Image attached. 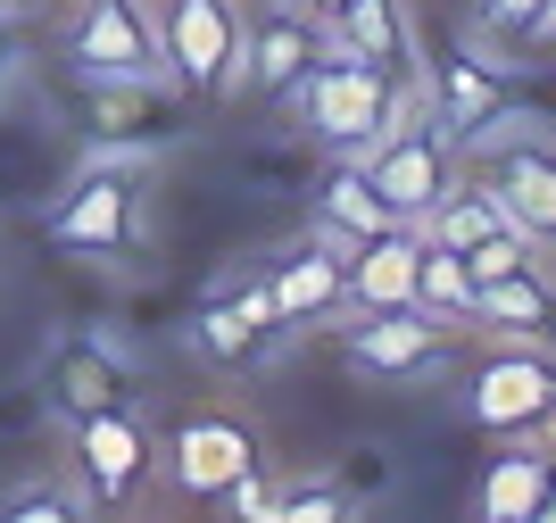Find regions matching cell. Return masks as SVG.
Wrapping results in <instances>:
<instances>
[{
	"instance_id": "cell-9",
	"label": "cell",
	"mask_w": 556,
	"mask_h": 523,
	"mask_svg": "<svg viewBox=\"0 0 556 523\" xmlns=\"http://www.w3.org/2000/svg\"><path fill=\"white\" fill-rule=\"evenodd\" d=\"M316 50H325V25L307 17L300 0H257V9H241V91L291 100V84L316 67Z\"/></svg>"
},
{
	"instance_id": "cell-21",
	"label": "cell",
	"mask_w": 556,
	"mask_h": 523,
	"mask_svg": "<svg viewBox=\"0 0 556 523\" xmlns=\"http://www.w3.org/2000/svg\"><path fill=\"white\" fill-rule=\"evenodd\" d=\"M416 308H432V316H448V324L473 316V274H465L457 250L424 241V258H416Z\"/></svg>"
},
{
	"instance_id": "cell-30",
	"label": "cell",
	"mask_w": 556,
	"mask_h": 523,
	"mask_svg": "<svg viewBox=\"0 0 556 523\" xmlns=\"http://www.w3.org/2000/svg\"><path fill=\"white\" fill-rule=\"evenodd\" d=\"M300 9H307V17H316V25H325V17H332V9H341V0H300Z\"/></svg>"
},
{
	"instance_id": "cell-14",
	"label": "cell",
	"mask_w": 556,
	"mask_h": 523,
	"mask_svg": "<svg viewBox=\"0 0 556 523\" xmlns=\"http://www.w3.org/2000/svg\"><path fill=\"white\" fill-rule=\"evenodd\" d=\"M325 50L366 59V67H382V75L416 67V25H407V0H341V9L325 17Z\"/></svg>"
},
{
	"instance_id": "cell-31",
	"label": "cell",
	"mask_w": 556,
	"mask_h": 523,
	"mask_svg": "<svg viewBox=\"0 0 556 523\" xmlns=\"http://www.w3.org/2000/svg\"><path fill=\"white\" fill-rule=\"evenodd\" d=\"M540 515H548V523H556V474H548V499H540Z\"/></svg>"
},
{
	"instance_id": "cell-32",
	"label": "cell",
	"mask_w": 556,
	"mask_h": 523,
	"mask_svg": "<svg viewBox=\"0 0 556 523\" xmlns=\"http://www.w3.org/2000/svg\"><path fill=\"white\" fill-rule=\"evenodd\" d=\"M548 440H556V424H548Z\"/></svg>"
},
{
	"instance_id": "cell-1",
	"label": "cell",
	"mask_w": 556,
	"mask_h": 523,
	"mask_svg": "<svg viewBox=\"0 0 556 523\" xmlns=\"http://www.w3.org/2000/svg\"><path fill=\"white\" fill-rule=\"evenodd\" d=\"M59 59L75 67V84L175 91V67H166L159 9H150V0H67V25H59Z\"/></svg>"
},
{
	"instance_id": "cell-2",
	"label": "cell",
	"mask_w": 556,
	"mask_h": 523,
	"mask_svg": "<svg viewBox=\"0 0 556 523\" xmlns=\"http://www.w3.org/2000/svg\"><path fill=\"white\" fill-rule=\"evenodd\" d=\"M75 433V490L92 507H141L150 499V482H159V440H150V424H141L125 399L116 408H100V415H75L67 424Z\"/></svg>"
},
{
	"instance_id": "cell-10",
	"label": "cell",
	"mask_w": 556,
	"mask_h": 523,
	"mask_svg": "<svg viewBox=\"0 0 556 523\" xmlns=\"http://www.w3.org/2000/svg\"><path fill=\"white\" fill-rule=\"evenodd\" d=\"M473 166H482V191L507 208V225L540 250H556V141H507Z\"/></svg>"
},
{
	"instance_id": "cell-11",
	"label": "cell",
	"mask_w": 556,
	"mask_h": 523,
	"mask_svg": "<svg viewBox=\"0 0 556 523\" xmlns=\"http://www.w3.org/2000/svg\"><path fill=\"white\" fill-rule=\"evenodd\" d=\"M125 383H134V349L109 341V333H75V341L42 365V390H50V408H59V424L116 408V399H125Z\"/></svg>"
},
{
	"instance_id": "cell-6",
	"label": "cell",
	"mask_w": 556,
	"mask_h": 523,
	"mask_svg": "<svg viewBox=\"0 0 556 523\" xmlns=\"http://www.w3.org/2000/svg\"><path fill=\"white\" fill-rule=\"evenodd\" d=\"M159 42L184 91L241 100V0H166Z\"/></svg>"
},
{
	"instance_id": "cell-13",
	"label": "cell",
	"mask_w": 556,
	"mask_h": 523,
	"mask_svg": "<svg viewBox=\"0 0 556 523\" xmlns=\"http://www.w3.org/2000/svg\"><path fill=\"white\" fill-rule=\"evenodd\" d=\"M250 465H257V433L241 415H184V433L166 449V474H175L184 499H216V490H225L232 474H250Z\"/></svg>"
},
{
	"instance_id": "cell-8",
	"label": "cell",
	"mask_w": 556,
	"mask_h": 523,
	"mask_svg": "<svg viewBox=\"0 0 556 523\" xmlns=\"http://www.w3.org/2000/svg\"><path fill=\"white\" fill-rule=\"evenodd\" d=\"M349 341V374H366V383H424L432 365H441V341H448V316L432 308H366L357 324H341Z\"/></svg>"
},
{
	"instance_id": "cell-3",
	"label": "cell",
	"mask_w": 556,
	"mask_h": 523,
	"mask_svg": "<svg viewBox=\"0 0 556 523\" xmlns=\"http://www.w3.org/2000/svg\"><path fill=\"white\" fill-rule=\"evenodd\" d=\"M141 183H150V175L75 166V183L59 191V208L42 216V241H59V250H84V258L134 250L141 233H150V216H141Z\"/></svg>"
},
{
	"instance_id": "cell-20",
	"label": "cell",
	"mask_w": 556,
	"mask_h": 523,
	"mask_svg": "<svg viewBox=\"0 0 556 523\" xmlns=\"http://www.w3.org/2000/svg\"><path fill=\"white\" fill-rule=\"evenodd\" d=\"M316 225H341V233H357V241H374V233L391 225V208H382V191L366 183L357 159H341L325 175V191H316Z\"/></svg>"
},
{
	"instance_id": "cell-26",
	"label": "cell",
	"mask_w": 556,
	"mask_h": 523,
	"mask_svg": "<svg viewBox=\"0 0 556 523\" xmlns=\"http://www.w3.org/2000/svg\"><path fill=\"white\" fill-rule=\"evenodd\" d=\"M532 9L540 0H473V25H482L490 42H515V34L532 25Z\"/></svg>"
},
{
	"instance_id": "cell-5",
	"label": "cell",
	"mask_w": 556,
	"mask_h": 523,
	"mask_svg": "<svg viewBox=\"0 0 556 523\" xmlns=\"http://www.w3.org/2000/svg\"><path fill=\"white\" fill-rule=\"evenodd\" d=\"M382 91H391V75H382V67L341 59V50H316V67L291 84V100H300L307 134L325 141V150L357 159V150L374 141V125H382Z\"/></svg>"
},
{
	"instance_id": "cell-4",
	"label": "cell",
	"mask_w": 556,
	"mask_h": 523,
	"mask_svg": "<svg viewBox=\"0 0 556 523\" xmlns=\"http://www.w3.org/2000/svg\"><path fill=\"white\" fill-rule=\"evenodd\" d=\"M448 159H457V141H448L441 125H399V134H382V141L357 150L366 183L382 191V208H391V225H407V233H424V216H432L441 191L457 183Z\"/></svg>"
},
{
	"instance_id": "cell-16",
	"label": "cell",
	"mask_w": 556,
	"mask_h": 523,
	"mask_svg": "<svg viewBox=\"0 0 556 523\" xmlns=\"http://www.w3.org/2000/svg\"><path fill=\"white\" fill-rule=\"evenodd\" d=\"M416 258H424V233H407V225H382L374 241H357V258H349V316L416 308Z\"/></svg>"
},
{
	"instance_id": "cell-15",
	"label": "cell",
	"mask_w": 556,
	"mask_h": 523,
	"mask_svg": "<svg viewBox=\"0 0 556 523\" xmlns=\"http://www.w3.org/2000/svg\"><path fill=\"white\" fill-rule=\"evenodd\" d=\"M465 324H490V333H507V341H548V333H556V274H548V258H532V266L482 283Z\"/></svg>"
},
{
	"instance_id": "cell-24",
	"label": "cell",
	"mask_w": 556,
	"mask_h": 523,
	"mask_svg": "<svg viewBox=\"0 0 556 523\" xmlns=\"http://www.w3.org/2000/svg\"><path fill=\"white\" fill-rule=\"evenodd\" d=\"M159 159H166V141H159V134H150V141H109V134H100L75 166H109V175H150Z\"/></svg>"
},
{
	"instance_id": "cell-27",
	"label": "cell",
	"mask_w": 556,
	"mask_h": 523,
	"mask_svg": "<svg viewBox=\"0 0 556 523\" xmlns=\"http://www.w3.org/2000/svg\"><path fill=\"white\" fill-rule=\"evenodd\" d=\"M515 42L532 50V59H556V0H540V9H532V25H523Z\"/></svg>"
},
{
	"instance_id": "cell-17",
	"label": "cell",
	"mask_w": 556,
	"mask_h": 523,
	"mask_svg": "<svg viewBox=\"0 0 556 523\" xmlns=\"http://www.w3.org/2000/svg\"><path fill=\"white\" fill-rule=\"evenodd\" d=\"M266 283H275V316H282V333H316V324L349 316V266H341V258H325L316 241H307L300 258H282Z\"/></svg>"
},
{
	"instance_id": "cell-28",
	"label": "cell",
	"mask_w": 556,
	"mask_h": 523,
	"mask_svg": "<svg viewBox=\"0 0 556 523\" xmlns=\"http://www.w3.org/2000/svg\"><path fill=\"white\" fill-rule=\"evenodd\" d=\"M17 91V17H0V100Z\"/></svg>"
},
{
	"instance_id": "cell-25",
	"label": "cell",
	"mask_w": 556,
	"mask_h": 523,
	"mask_svg": "<svg viewBox=\"0 0 556 523\" xmlns=\"http://www.w3.org/2000/svg\"><path fill=\"white\" fill-rule=\"evenodd\" d=\"M208 507H225V515H250V523H266V515H275V482H266V474L250 465V474H232V482L216 490Z\"/></svg>"
},
{
	"instance_id": "cell-29",
	"label": "cell",
	"mask_w": 556,
	"mask_h": 523,
	"mask_svg": "<svg viewBox=\"0 0 556 523\" xmlns=\"http://www.w3.org/2000/svg\"><path fill=\"white\" fill-rule=\"evenodd\" d=\"M34 9H42V0H0V17H17V25L34 17Z\"/></svg>"
},
{
	"instance_id": "cell-7",
	"label": "cell",
	"mask_w": 556,
	"mask_h": 523,
	"mask_svg": "<svg viewBox=\"0 0 556 523\" xmlns=\"http://www.w3.org/2000/svg\"><path fill=\"white\" fill-rule=\"evenodd\" d=\"M465 415L482 424L490 440L498 433H548L556 424V358L548 349H498V358L465 383Z\"/></svg>"
},
{
	"instance_id": "cell-18",
	"label": "cell",
	"mask_w": 556,
	"mask_h": 523,
	"mask_svg": "<svg viewBox=\"0 0 556 523\" xmlns=\"http://www.w3.org/2000/svg\"><path fill=\"white\" fill-rule=\"evenodd\" d=\"M498 84H515V75H498V67H482V59H473V50H448L441 59V84H432V125H441L448 141L465 134V125H473V116H490L498 109Z\"/></svg>"
},
{
	"instance_id": "cell-12",
	"label": "cell",
	"mask_w": 556,
	"mask_h": 523,
	"mask_svg": "<svg viewBox=\"0 0 556 523\" xmlns=\"http://www.w3.org/2000/svg\"><path fill=\"white\" fill-rule=\"evenodd\" d=\"M548 474H556L548 433H498V457H490L482 482H473V515L482 523H540Z\"/></svg>"
},
{
	"instance_id": "cell-23",
	"label": "cell",
	"mask_w": 556,
	"mask_h": 523,
	"mask_svg": "<svg viewBox=\"0 0 556 523\" xmlns=\"http://www.w3.org/2000/svg\"><path fill=\"white\" fill-rule=\"evenodd\" d=\"M357 490H374V482H291V490H275V515L282 523H341V515H357Z\"/></svg>"
},
{
	"instance_id": "cell-19",
	"label": "cell",
	"mask_w": 556,
	"mask_h": 523,
	"mask_svg": "<svg viewBox=\"0 0 556 523\" xmlns=\"http://www.w3.org/2000/svg\"><path fill=\"white\" fill-rule=\"evenodd\" d=\"M184 341L200 349L208 365H257V358H266V341H282V333H266V324H250L232 299H216V308H200V316L184 324Z\"/></svg>"
},
{
	"instance_id": "cell-22",
	"label": "cell",
	"mask_w": 556,
	"mask_h": 523,
	"mask_svg": "<svg viewBox=\"0 0 556 523\" xmlns=\"http://www.w3.org/2000/svg\"><path fill=\"white\" fill-rule=\"evenodd\" d=\"M75 523V515H92V499L75 490V482H9L0 490V523Z\"/></svg>"
}]
</instances>
